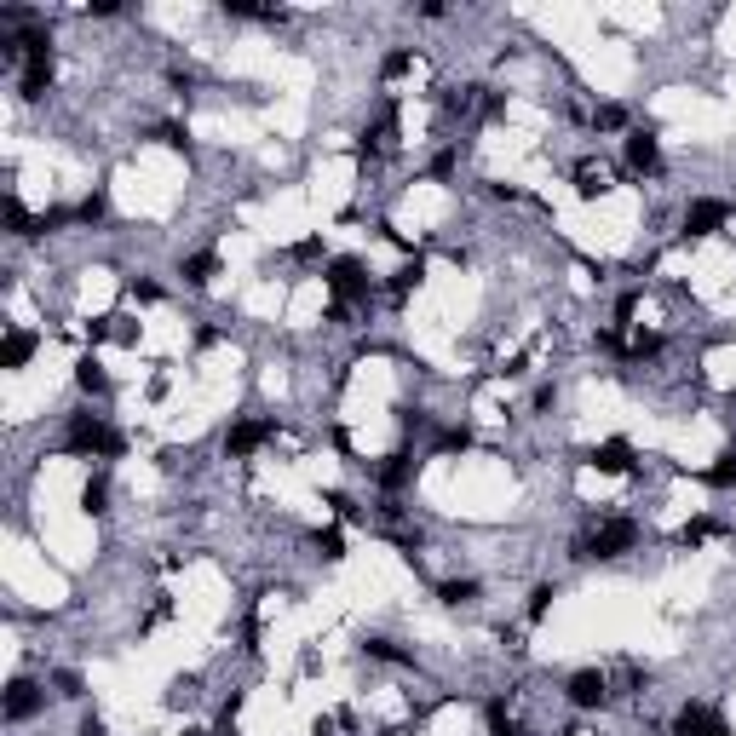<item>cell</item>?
Here are the masks:
<instances>
[{
    "mask_svg": "<svg viewBox=\"0 0 736 736\" xmlns=\"http://www.w3.org/2000/svg\"><path fill=\"white\" fill-rule=\"evenodd\" d=\"M317 558H328V564H340V558H345V535H340V529H317Z\"/></svg>",
    "mask_w": 736,
    "mask_h": 736,
    "instance_id": "cell-22",
    "label": "cell"
},
{
    "mask_svg": "<svg viewBox=\"0 0 736 736\" xmlns=\"http://www.w3.org/2000/svg\"><path fill=\"white\" fill-rule=\"evenodd\" d=\"M69 213H75V225H98V219L110 213V196H104V190H92V196H81Z\"/></svg>",
    "mask_w": 736,
    "mask_h": 736,
    "instance_id": "cell-18",
    "label": "cell"
},
{
    "mask_svg": "<svg viewBox=\"0 0 736 736\" xmlns=\"http://www.w3.org/2000/svg\"><path fill=\"white\" fill-rule=\"evenodd\" d=\"M75 386L87 391V397H110V374H104V363H98V357H81V363H75Z\"/></svg>",
    "mask_w": 736,
    "mask_h": 736,
    "instance_id": "cell-16",
    "label": "cell"
},
{
    "mask_svg": "<svg viewBox=\"0 0 736 736\" xmlns=\"http://www.w3.org/2000/svg\"><path fill=\"white\" fill-rule=\"evenodd\" d=\"M179 276L190 282V288H207V282L219 276V253L207 248V253H190V259H179Z\"/></svg>",
    "mask_w": 736,
    "mask_h": 736,
    "instance_id": "cell-15",
    "label": "cell"
},
{
    "mask_svg": "<svg viewBox=\"0 0 736 736\" xmlns=\"http://www.w3.org/2000/svg\"><path fill=\"white\" fill-rule=\"evenodd\" d=\"M702 483H713V489H736V449H725V455L713 460L708 472H702Z\"/></svg>",
    "mask_w": 736,
    "mask_h": 736,
    "instance_id": "cell-19",
    "label": "cell"
},
{
    "mask_svg": "<svg viewBox=\"0 0 736 736\" xmlns=\"http://www.w3.org/2000/svg\"><path fill=\"white\" fill-rule=\"evenodd\" d=\"M627 127V110L621 104H598L593 110V133H621Z\"/></svg>",
    "mask_w": 736,
    "mask_h": 736,
    "instance_id": "cell-21",
    "label": "cell"
},
{
    "mask_svg": "<svg viewBox=\"0 0 736 736\" xmlns=\"http://www.w3.org/2000/svg\"><path fill=\"white\" fill-rule=\"evenodd\" d=\"M673 736H731V725L708 702H685V708L673 713Z\"/></svg>",
    "mask_w": 736,
    "mask_h": 736,
    "instance_id": "cell-6",
    "label": "cell"
},
{
    "mask_svg": "<svg viewBox=\"0 0 736 736\" xmlns=\"http://www.w3.org/2000/svg\"><path fill=\"white\" fill-rule=\"evenodd\" d=\"M564 696H570V708H581V713L604 708V702H610V673H604V667H581V673L564 679Z\"/></svg>",
    "mask_w": 736,
    "mask_h": 736,
    "instance_id": "cell-4",
    "label": "cell"
},
{
    "mask_svg": "<svg viewBox=\"0 0 736 736\" xmlns=\"http://www.w3.org/2000/svg\"><path fill=\"white\" fill-rule=\"evenodd\" d=\"M363 650L374 662H391V667H414V650H403L397 639H363Z\"/></svg>",
    "mask_w": 736,
    "mask_h": 736,
    "instance_id": "cell-17",
    "label": "cell"
},
{
    "mask_svg": "<svg viewBox=\"0 0 736 736\" xmlns=\"http://www.w3.org/2000/svg\"><path fill=\"white\" fill-rule=\"evenodd\" d=\"M639 535H644V529L633 524V518H604V524L575 547V558H621V552L639 547Z\"/></svg>",
    "mask_w": 736,
    "mask_h": 736,
    "instance_id": "cell-3",
    "label": "cell"
},
{
    "mask_svg": "<svg viewBox=\"0 0 736 736\" xmlns=\"http://www.w3.org/2000/svg\"><path fill=\"white\" fill-rule=\"evenodd\" d=\"M587 466H593V472H610V478H627V472H633V443H627V437H604L593 455H587Z\"/></svg>",
    "mask_w": 736,
    "mask_h": 736,
    "instance_id": "cell-8",
    "label": "cell"
},
{
    "mask_svg": "<svg viewBox=\"0 0 736 736\" xmlns=\"http://www.w3.org/2000/svg\"><path fill=\"white\" fill-rule=\"evenodd\" d=\"M41 690L29 685V679H12V690H6V719H12V725H23V719H29V713H41Z\"/></svg>",
    "mask_w": 736,
    "mask_h": 736,
    "instance_id": "cell-12",
    "label": "cell"
},
{
    "mask_svg": "<svg viewBox=\"0 0 736 736\" xmlns=\"http://www.w3.org/2000/svg\"><path fill=\"white\" fill-rule=\"evenodd\" d=\"M604 190H610V167H604L598 156H581L575 161V196L593 202V196H604Z\"/></svg>",
    "mask_w": 736,
    "mask_h": 736,
    "instance_id": "cell-10",
    "label": "cell"
},
{
    "mask_svg": "<svg viewBox=\"0 0 736 736\" xmlns=\"http://www.w3.org/2000/svg\"><path fill=\"white\" fill-rule=\"evenodd\" d=\"M104 501H110V478L98 472V478H87V483H81V506H87L92 518H98V512H110Z\"/></svg>",
    "mask_w": 736,
    "mask_h": 736,
    "instance_id": "cell-20",
    "label": "cell"
},
{
    "mask_svg": "<svg viewBox=\"0 0 736 736\" xmlns=\"http://www.w3.org/2000/svg\"><path fill=\"white\" fill-rule=\"evenodd\" d=\"M685 242H702V236H713V230L731 225V202H713V196H696V202L685 207Z\"/></svg>",
    "mask_w": 736,
    "mask_h": 736,
    "instance_id": "cell-5",
    "label": "cell"
},
{
    "mask_svg": "<svg viewBox=\"0 0 736 736\" xmlns=\"http://www.w3.org/2000/svg\"><path fill=\"white\" fill-rule=\"evenodd\" d=\"M552 598H558V587H535V593H529V621H547Z\"/></svg>",
    "mask_w": 736,
    "mask_h": 736,
    "instance_id": "cell-24",
    "label": "cell"
},
{
    "mask_svg": "<svg viewBox=\"0 0 736 736\" xmlns=\"http://www.w3.org/2000/svg\"><path fill=\"white\" fill-rule=\"evenodd\" d=\"M627 167H633V173H656V167H662V150H656V133H627Z\"/></svg>",
    "mask_w": 736,
    "mask_h": 736,
    "instance_id": "cell-11",
    "label": "cell"
},
{
    "mask_svg": "<svg viewBox=\"0 0 736 736\" xmlns=\"http://www.w3.org/2000/svg\"><path fill=\"white\" fill-rule=\"evenodd\" d=\"M374 483H380L386 495H397V489H409V483H414V455H409V449H397V455H386V466H374Z\"/></svg>",
    "mask_w": 736,
    "mask_h": 736,
    "instance_id": "cell-9",
    "label": "cell"
},
{
    "mask_svg": "<svg viewBox=\"0 0 736 736\" xmlns=\"http://www.w3.org/2000/svg\"><path fill=\"white\" fill-rule=\"evenodd\" d=\"M271 437H276V420H236V426L225 432V455L230 460H248L253 449H259V443H271Z\"/></svg>",
    "mask_w": 736,
    "mask_h": 736,
    "instance_id": "cell-7",
    "label": "cell"
},
{
    "mask_svg": "<svg viewBox=\"0 0 736 736\" xmlns=\"http://www.w3.org/2000/svg\"><path fill=\"white\" fill-rule=\"evenodd\" d=\"M29 357H35V334H23V328H6V340H0V368H12V374H18Z\"/></svg>",
    "mask_w": 736,
    "mask_h": 736,
    "instance_id": "cell-13",
    "label": "cell"
},
{
    "mask_svg": "<svg viewBox=\"0 0 736 736\" xmlns=\"http://www.w3.org/2000/svg\"><path fill=\"white\" fill-rule=\"evenodd\" d=\"M409 69H414V52H409V46H397V52H386L380 75H386V81H397V75H409Z\"/></svg>",
    "mask_w": 736,
    "mask_h": 736,
    "instance_id": "cell-23",
    "label": "cell"
},
{
    "mask_svg": "<svg viewBox=\"0 0 736 736\" xmlns=\"http://www.w3.org/2000/svg\"><path fill=\"white\" fill-rule=\"evenodd\" d=\"M322 288L340 299V305H368L374 299V276H368V265L363 259H328V271H322Z\"/></svg>",
    "mask_w": 736,
    "mask_h": 736,
    "instance_id": "cell-2",
    "label": "cell"
},
{
    "mask_svg": "<svg viewBox=\"0 0 736 736\" xmlns=\"http://www.w3.org/2000/svg\"><path fill=\"white\" fill-rule=\"evenodd\" d=\"M64 449L69 455H92V460H115V455H127V437L115 432L104 414H69V432H64Z\"/></svg>",
    "mask_w": 736,
    "mask_h": 736,
    "instance_id": "cell-1",
    "label": "cell"
},
{
    "mask_svg": "<svg viewBox=\"0 0 736 736\" xmlns=\"http://www.w3.org/2000/svg\"><path fill=\"white\" fill-rule=\"evenodd\" d=\"M478 581H472V575H455V581H443V587H437V604H443V610H466V604H478Z\"/></svg>",
    "mask_w": 736,
    "mask_h": 736,
    "instance_id": "cell-14",
    "label": "cell"
}]
</instances>
